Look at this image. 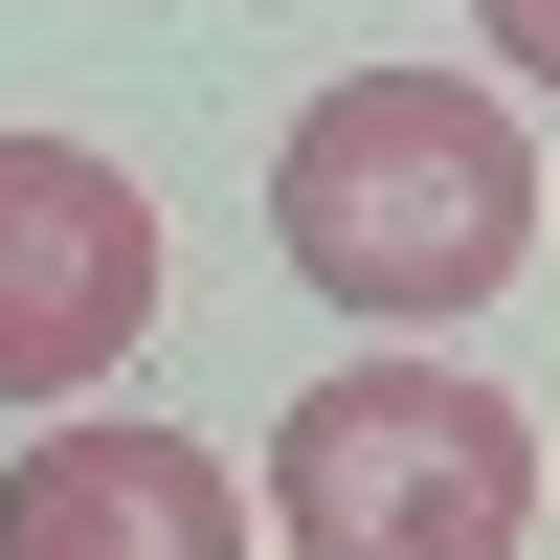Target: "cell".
Returning <instances> with one entry per match:
<instances>
[{
	"instance_id": "cell-5",
	"label": "cell",
	"mask_w": 560,
	"mask_h": 560,
	"mask_svg": "<svg viewBox=\"0 0 560 560\" xmlns=\"http://www.w3.org/2000/svg\"><path fill=\"white\" fill-rule=\"evenodd\" d=\"M471 45H516V68L560 90V0H471Z\"/></svg>"
},
{
	"instance_id": "cell-2",
	"label": "cell",
	"mask_w": 560,
	"mask_h": 560,
	"mask_svg": "<svg viewBox=\"0 0 560 560\" xmlns=\"http://www.w3.org/2000/svg\"><path fill=\"white\" fill-rule=\"evenodd\" d=\"M269 538L292 560H516L538 404H493L471 359H337L269 404Z\"/></svg>"
},
{
	"instance_id": "cell-3",
	"label": "cell",
	"mask_w": 560,
	"mask_h": 560,
	"mask_svg": "<svg viewBox=\"0 0 560 560\" xmlns=\"http://www.w3.org/2000/svg\"><path fill=\"white\" fill-rule=\"evenodd\" d=\"M158 337V202L90 135H0V404H90Z\"/></svg>"
},
{
	"instance_id": "cell-4",
	"label": "cell",
	"mask_w": 560,
	"mask_h": 560,
	"mask_svg": "<svg viewBox=\"0 0 560 560\" xmlns=\"http://www.w3.org/2000/svg\"><path fill=\"white\" fill-rule=\"evenodd\" d=\"M0 560H247V471L202 427H45L0 471Z\"/></svg>"
},
{
	"instance_id": "cell-1",
	"label": "cell",
	"mask_w": 560,
	"mask_h": 560,
	"mask_svg": "<svg viewBox=\"0 0 560 560\" xmlns=\"http://www.w3.org/2000/svg\"><path fill=\"white\" fill-rule=\"evenodd\" d=\"M269 247L427 359L448 314H493L538 269V158H516V113H493L471 68H359V90H314L292 158H269Z\"/></svg>"
}]
</instances>
